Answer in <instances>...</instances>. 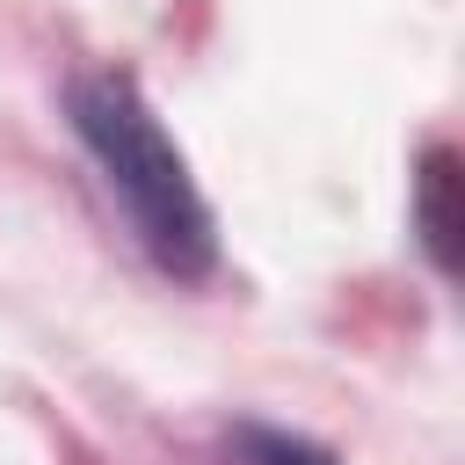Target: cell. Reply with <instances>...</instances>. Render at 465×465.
Segmentation results:
<instances>
[{"instance_id":"1","label":"cell","mask_w":465,"mask_h":465,"mask_svg":"<svg viewBox=\"0 0 465 465\" xmlns=\"http://www.w3.org/2000/svg\"><path fill=\"white\" fill-rule=\"evenodd\" d=\"M65 109H73V138L102 167V189L131 218V232L153 254V269H167L182 283H203L218 269V218H211L182 145L167 138L160 109L145 102V87L124 65H102V73L73 80Z\"/></svg>"},{"instance_id":"2","label":"cell","mask_w":465,"mask_h":465,"mask_svg":"<svg viewBox=\"0 0 465 465\" xmlns=\"http://www.w3.org/2000/svg\"><path fill=\"white\" fill-rule=\"evenodd\" d=\"M414 232L429 247V262L450 276L458 269V153L436 138L414 167Z\"/></svg>"},{"instance_id":"3","label":"cell","mask_w":465,"mask_h":465,"mask_svg":"<svg viewBox=\"0 0 465 465\" xmlns=\"http://www.w3.org/2000/svg\"><path fill=\"white\" fill-rule=\"evenodd\" d=\"M240 450H247V465H341L334 450H320L312 436H291V429H240Z\"/></svg>"}]
</instances>
